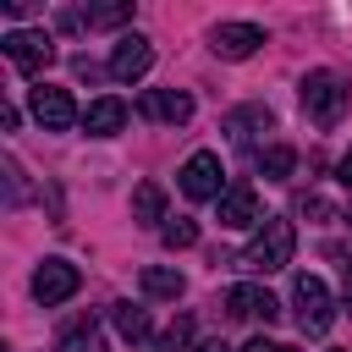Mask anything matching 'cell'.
<instances>
[{
    "mask_svg": "<svg viewBox=\"0 0 352 352\" xmlns=\"http://www.w3.org/2000/svg\"><path fill=\"white\" fill-rule=\"evenodd\" d=\"M292 308H297V330L302 336H324L336 324V302H330V286L319 275H297L292 280Z\"/></svg>",
    "mask_w": 352,
    "mask_h": 352,
    "instance_id": "obj_3",
    "label": "cell"
},
{
    "mask_svg": "<svg viewBox=\"0 0 352 352\" xmlns=\"http://www.w3.org/2000/svg\"><path fill=\"white\" fill-rule=\"evenodd\" d=\"M226 308H231L236 319H264V324H275V319H280V302H275L264 286H248V280L226 292Z\"/></svg>",
    "mask_w": 352,
    "mask_h": 352,
    "instance_id": "obj_12",
    "label": "cell"
},
{
    "mask_svg": "<svg viewBox=\"0 0 352 352\" xmlns=\"http://www.w3.org/2000/svg\"><path fill=\"white\" fill-rule=\"evenodd\" d=\"M302 209H308V214H319V220H336V209H330L319 192H314V198H302Z\"/></svg>",
    "mask_w": 352,
    "mask_h": 352,
    "instance_id": "obj_24",
    "label": "cell"
},
{
    "mask_svg": "<svg viewBox=\"0 0 352 352\" xmlns=\"http://www.w3.org/2000/svg\"><path fill=\"white\" fill-rule=\"evenodd\" d=\"M160 236H165V248H192V242H198V226H192V220H170Z\"/></svg>",
    "mask_w": 352,
    "mask_h": 352,
    "instance_id": "obj_22",
    "label": "cell"
},
{
    "mask_svg": "<svg viewBox=\"0 0 352 352\" xmlns=\"http://www.w3.org/2000/svg\"><path fill=\"white\" fill-rule=\"evenodd\" d=\"M336 182H341V187H346V192H352V148H346V154H341V165H336Z\"/></svg>",
    "mask_w": 352,
    "mask_h": 352,
    "instance_id": "obj_25",
    "label": "cell"
},
{
    "mask_svg": "<svg viewBox=\"0 0 352 352\" xmlns=\"http://www.w3.org/2000/svg\"><path fill=\"white\" fill-rule=\"evenodd\" d=\"M132 220H138V226H160V220H165V187H160V182H138V192H132Z\"/></svg>",
    "mask_w": 352,
    "mask_h": 352,
    "instance_id": "obj_17",
    "label": "cell"
},
{
    "mask_svg": "<svg viewBox=\"0 0 352 352\" xmlns=\"http://www.w3.org/2000/svg\"><path fill=\"white\" fill-rule=\"evenodd\" d=\"M297 94H302V110H308V121H314V126H336V121H341V110H346V82H341L336 72H324V66H319V72H308Z\"/></svg>",
    "mask_w": 352,
    "mask_h": 352,
    "instance_id": "obj_2",
    "label": "cell"
},
{
    "mask_svg": "<svg viewBox=\"0 0 352 352\" xmlns=\"http://www.w3.org/2000/svg\"><path fill=\"white\" fill-rule=\"evenodd\" d=\"M28 110H33V121H38L44 132H72V126L82 121L77 104H72V94H66V88H50V82L28 88Z\"/></svg>",
    "mask_w": 352,
    "mask_h": 352,
    "instance_id": "obj_6",
    "label": "cell"
},
{
    "mask_svg": "<svg viewBox=\"0 0 352 352\" xmlns=\"http://www.w3.org/2000/svg\"><path fill=\"white\" fill-rule=\"evenodd\" d=\"M0 50H6V60H11L16 72H28V77H38V72L55 60V38H50L44 28H11V33L0 38Z\"/></svg>",
    "mask_w": 352,
    "mask_h": 352,
    "instance_id": "obj_4",
    "label": "cell"
},
{
    "mask_svg": "<svg viewBox=\"0 0 352 352\" xmlns=\"http://www.w3.org/2000/svg\"><path fill=\"white\" fill-rule=\"evenodd\" d=\"M297 170V148L292 143H270V148H258V176L264 182H286Z\"/></svg>",
    "mask_w": 352,
    "mask_h": 352,
    "instance_id": "obj_18",
    "label": "cell"
},
{
    "mask_svg": "<svg viewBox=\"0 0 352 352\" xmlns=\"http://www.w3.org/2000/svg\"><path fill=\"white\" fill-rule=\"evenodd\" d=\"M60 352H99V330H94V324H72V330H60Z\"/></svg>",
    "mask_w": 352,
    "mask_h": 352,
    "instance_id": "obj_20",
    "label": "cell"
},
{
    "mask_svg": "<svg viewBox=\"0 0 352 352\" xmlns=\"http://www.w3.org/2000/svg\"><path fill=\"white\" fill-rule=\"evenodd\" d=\"M242 352H292V346H280V341H264V336H253Z\"/></svg>",
    "mask_w": 352,
    "mask_h": 352,
    "instance_id": "obj_26",
    "label": "cell"
},
{
    "mask_svg": "<svg viewBox=\"0 0 352 352\" xmlns=\"http://www.w3.org/2000/svg\"><path fill=\"white\" fill-rule=\"evenodd\" d=\"M132 22V0H116V6H88V11H66L60 28H121Z\"/></svg>",
    "mask_w": 352,
    "mask_h": 352,
    "instance_id": "obj_13",
    "label": "cell"
},
{
    "mask_svg": "<svg viewBox=\"0 0 352 352\" xmlns=\"http://www.w3.org/2000/svg\"><path fill=\"white\" fill-rule=\"evenodd\" d=\"M258 44H264V28H253V22H220V28L209 33V50H214L220 60H248Z\"/></svg>",
    "mask_w": 352,
    "mask_h": 352,
    "instance_id": "obj_9",
    "label": "cell"
},
{
    "mask_svg": "<svg viewBox=\"0 0 352 352\" xmlns=\"http://www.w3.org/2000/svg\"><path fill=\"white\" fill-rule=\"evenodd\" d=\"M148 66H154V44H148L143 33H121L116 50H110V77H116V82H143Z\"/></svg>",
    "mask_w": 352,
    "mask_h": 352,
    "instance_id": "obj_8",
    "label": "cell"
},
{
    "mask_svg": "<svg viewBox=\"0 0 352 352\" xmlns=\"http://www.w3.org/2000/svg\"><path fill=\"white\" fill-rule=\"evenodd\" d=\"M182 192L192 198V204H220V192H226V165H220V154L214 148H198L187 165H182Z\"/></svg>",
    "mask_w": 352,
    "mask_h": 352,
    "instance_id": "obj_5",
    "label": "cell"
},
{
    "mask_svg": "<svg viewBox=\"0 0 352 352\" xmlns=\"http://www.w3.org/2000/svg\"><path fill=\"white\" fill-rule=\"evenodd\" d=\"M77 286H82V270H77L72 258H44V264L33 270V297H38L44 308L66 302V297H72Z\"/></svg>",
    "mask_w": 352,
    "mask_h": 352,
    "instance_id": "obj_7",
    "label": "cell"
},
{
    "mask_svg": "<svg viewBox=\"0 0 352 352\" xmlns=\"http://www.w3.org/2000/svg\"><path fill=\"white\" fill-rule=\"evenodd\" d=\"M160 352H198V346H192V319H176V324L160 336Z\"/></svg>",
    "mask_w": 352,
    "mask_h": 352,
    "instance_id": "obj_21",
    "label": "cell"
},
{
    "mask_svg": "<svg viewBox=\"0 0 352 352\" xmlns=\"http://www.w3.org/2000/svg\"><path fill=\"white\" fill-rule=\"evenodd\" d=\"M226 132H231V143L258 148V132H270V110H264V104H248V110H236V116L226 121Z\"/></svg>",
    "mask_w": 352,
    "mask_h": 352,
    "instance_id": "obj_15",
    "label": "cell"
},
{
    "mask_svg": "<svg viewBox=\"0 0 352 352\" xmlns=\"http://www.w3.org/2000/svg\"><path fill=\"white\" fill-rule=\"evenodd\" d=\"M6 182H11V204H22L28 198V182H22V165L16 160H6Z\"/></svg>",
    "mask_w": 352,
    "mask_h": 352,
    "instance_id": "obj_23",
    "label": "cell"
},
{
    "mask_svg": "<svg viewBox=\"0 0 352 352\" xmlns=\"http://www.w3.org/2000/svg\"><path fill=\"white\" fill-rule=\"evenodd\" d=\"M110 324H116V336L132 341V346L148 341V330H154V324H148V308H138V302H116V308H110Z\"/></svg>",
    "mask_w": 352,
    "mask_h": 352,
    "instance_id": "obj_16",
    "label": "cell"
},
{
    "mask_svg": "<svg viewBox=\"0 0 352 352\" xmlns=\"http://www.w3.org/2000/svg\"><path fill=\"white\" fill-rule=\"evenodd\" d=\"M292 253H297V226H292V220H280V214H270V220L253 231V242L236 253V264H242V270H253V275H270V270H286V264H292Z\"/></svg>",
    "mask_w": 352,
    "mask_h": 352,
    "instance_id": "obj_1",
    "label": "cell"
},
{
    "mask_svg": "<svg viewBox=\"0 0 352 352\" xmlns=\"http://www.w3.org/2000/svg\"><path fill=\"white\" fill-rule=\"evenodd\" d=\"M214 209H220V226H231V231H242V226H264V220H270V214L258 209V192H253L248 182H236V187H226Z\"/></svg>",
    "mask_w": 352,
    "mask_h": 352,
    "instance_id": "obj_10",
    "label": "cell"
},
{
    "mask_svg": "<svg viewBox=\"0 0 352 352\" xmlns=\"http://www.w3.org/2000/svg\"><path fill=\"white\" fill-rule=\"evenodd\" d=\"M82 126H88V138H116L126 126V104L121 99H94L82 110Z\"/></svg>",
    "mask_w": 352,
    "mask_h": 352,
    "instance_id": "obj_14",
    "label": "cell"
},
{
    "mask_svg": "<svg viewBox=\"0 0 352 352\" xmlns=\"http://www.w3.org/2000/svg\"><path fill=\"white\" fill-rule=\"evenodd\" d=\"M138 110H143L148 121L182 126V121H192V94H182V88H148V94L138 99Z\"/></svg>",
    "mask_w": 352,
    "mask_h": 352,
    "instance_id": "obj_11",
    "label": "cell"
},
{
    "mask_svg": "<svg viewBox=\"0 0 352 352\" xmlns=\"http://www.w3.org/2000/svg\"><path fill=\"white\" fill-rule=\"evenodd\" d=\"M198 352H231L226 341H198Z\"/></svg>",
    "mask_w": 352,
    "mask_h": 352,
    "instance_id": "obj_27",
    "label": "cell"
},
{
    "mask_svg": "<svg viewBox=\"0 0 352 352\" xmlns=\"http://www.w3.org/2000/svg\"><path fill=\"white\" fill-rule=\"evenodd\" d=\"M143 292H148V297L176 302V297H182V275H176V270H165V264H148V270H143Z\"/></svg>",
    "mask_w": 352,
    "mask_h": 352,
    "instance_id": "obj_19",
    "label": "cell"
}]
</instances>
